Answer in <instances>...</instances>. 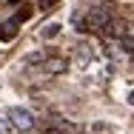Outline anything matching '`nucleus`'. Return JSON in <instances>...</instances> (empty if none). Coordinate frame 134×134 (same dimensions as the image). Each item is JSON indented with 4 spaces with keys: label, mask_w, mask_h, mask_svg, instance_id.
<instances>
[{
    "label": "nucleus",
    "mask_w": 134,
    "mask_h": 134,
    "mask_svg": "<svg viewBox=\"0 0 134 134\" xmlns=\"http://www.w3.org/2000/svg\"><path fill=\"white\" fill-rule=\"evenodd\" d=\"M6 120L12 123V129H14V131H20V134L34 131V126H37L34 114H31L29 108H23V106H12L9 111H6Z\"/></svg>",
    "instance_id": "obj_1"
},
{
    "label": "nucleus",
    "mask_w": 134,
    "mask_h": 134,
    "mask_svg": "<svg viewBox=\"0 0 134 134\" xmlns=\"http://www.w3.org/2000/svg\"><path fill=\"white\" fill-rule=\"evenodd\" d=\"M111 17H114V12H111L108 6H91L88 14H86V26H83V31H103Z\"/></svg>",
    "instance_id": "obj_2"
},
{
    "label": "nucleus",
    "mask_w": 134,
    "mask_h": 134,
    "mask_svg": "<svg viewBox=\"0 0 134 134\" xmlns=\"http://www.w3.org/2000/svg\"><path fill=\"white\" fill-rule=\"evenodd\" d=\"M66 69H69V60H63V57H57V54H49V57L43 60V66H40V71H43V74H49V77L63 74Z\"/></svg>",
    "instance_id": "obj_3"
},
{
    "label": "nucleus",
    "mask_w": 134,
    "mask_h": 134,
    "mask_svg": "<svg viewBox=\"0 0 134 134\" xmlns=\"http://www.w3.org/2000/svg\"><path fill=\"white\" fill-rule=\"evenodd\" d=\"M74 63L80 66V69H88V63H91V57H94V49H91V43H80L77 49H74Z\"/></svg>",
    "instance_id": "obj_4"
},
{
    "label": "nucleus",
    "mask_w": 134,
    "mask_h": 134,
    "mask_svg": "<svg viewBox=\"0 0 134 134\" xmlns=\"http://www.w3.org/2000/svg\"><path fill=\"white\" fill-rule=\"evenodd\" d=\"M52 52H29L23 57V69H34V66H43V60L49 57Z\"/></svg>",
    "instance_id": "obj_5"
},
{
    "label": "nucleus",
    "mask_w": 134,
    "mask_h": 134,
    "mask_svg": "<svg viewBox=\"0 0 134 134\" xmlns=\"http://www.w3.org/2000/svg\"><path fill=\"white\" fill-rule=\"evenodd\" d=\"M54 129H60L63 134H80L83 129L77 126V123H71V120H63V117H54V123H52Z\"/></svg>",
    "instance_id": "obj_6"
},
{
    "label": "nucleus",
    "mask_w": 134,
    "mask_h": 134,
    "mask_svg": "<svg viewBox=\"0 0 134 134\" xmlns=\"http://www.w3.org/2000/svg\"><path fill=\"white\" fill-rule=\"evenodd\" d=\"M126 29H129V26H126L123 20H114V17H111V20L106 23V29H103V31H106L108 37H114V40H120V34H123Z\"/></svg>",
    "instance_id": "obj_7"
},
{
    "label": "nucleus",
    "mask_w": 134,
    "mask_h": 134,
    "mask_svg": "<svg viewBox=\"0 0 134 134\" xmlns=\"http://www.w3.org/2000/svg\"><path fill=\"white\" fill-rule=\"evenodd\" d=\"M126 52H134V29H126L123 34H120V40H117Z\"/></svg>",
    "instance_id": "obj_8"
},
{
    "label": "nucleus",
    "mask_w": 134,
    "mask_h": 134,
    "mask_svg": "<svg viewBox=\"0 0 134 134\" xmlns=\"http://www.w3.org/2000/svg\"><path fill=\"white\" fill-rule=\"evenodd\" d=\"M57 34H60V23H49V26L43 29V37H46V40H52Z\"/></svg>",
    "instance_id": "obj_9"
},
{
    "label": "nucleus",
    "mask_w": 134,
    "mask_h": 134,
    "mask_svg": "<svg viewBox=\"0 0 134 134\" xmlns=\"http://www.w3.org/2000/svg\"><path fill=\"white\" fill-rule=\"evenodd\" d=\"M106 131H108L106 123H94V126H88V134H106Z\"/></svg>",
    "instance_id": "obj_10"
},
{
    "label": "nucleus",
    "mask_w": 134,
    "mask_h": 134,
    "mask_svg": "<svg viewBox=\"0 0 134 134\" xmlns=\"http://www.w3.org/2000/svg\"><path fill=\"white\" fill-rule=\"evenodd\" d=\"M0 134H14V129H12V123H9L6 117L0 120Z\"/></svg>",
    "instance_id": "obj_11"
},
{
    "label": "nucleus",
    "mask_w": 134,
    "mask_h": 134,
    "mask_svg": "<svg viewBox=\"0 0 134 134\" xmlns=\"http://www.w3.org/2000/svg\"><path fill=\"white\" fill-rule=\"evenodd\" d=\"M54 3H57V0H43V3H40V9H43V12H46V9H54Z\"/></svg>",
    "instance_id": "obj_12"
},
{
    "label": "nucleus",
    "mask_w": 134,
    "mask_h": 134,
    "mask_svg": "<svg viewBox=\"0 0 134 134\" xmlns=\"http://www.w3.org/2000/svg\"><path fill=\"white\" fill-rule=\"evenodd\" d=\"M46 134H63V131H60V129H54V126H52V129H49Z\"/></svg>",
    "instance_id": "obj_13"
},
{
    "label": "nucleus",
    "mask_w": 134,
    "mask_h": 134,
    "mask_svg": "<svg viewBox=\"0 0 134 134\" xmlns=\"http://www.w3.org/2000/svg\"><path fill=\"white\" fill-rule=\"evenodd\" d=\"M129 103H131V106H134V91H129Z\"/></svg>",
    "instance_id": "obj_14"
},
{
    "label": "nucleus",
    "mask_w": 134,
    "mask_h": 134,
    "mask_svg": "<svg viewBox=\"0 0 134 134\" xmlns=\"http://www.w3.org/2000/svg\"><path fill=\"white\" fill-rule=\"evenodd\" d=\"M9 3H17V0H9Z\"/></svg>",
    "instance_id": "obj_15"
}]
</instances>
